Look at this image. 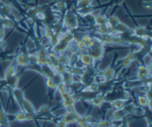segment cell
Segmentation results:
<instances>
[{"instance_id": "681fc988", "label": "cell", "mask_w": 152, "mask_h": 127, "mask_svg": "<svg viewBox=\"0 0 152 127\" xmlns=\"http://www.w3.org/2000/svg\"><path fill=\"white\" fill-rule=\"evenodd\" d=\"M4 38V26H0V40H3Z\"/></svg>"}, {"instance_id": "816d5d0a", "label": "cell", "mask_w": 152, "mask_h": 127, "mask_svg": "<svg viewBox=\"0 0 152 127\" xmlns=\"http://www.w3.org/2000/svg\"><path fill=\"white\" fill-rule=\"evenodd\" d=\"M56 5H57L58 8H63V7H64V3H62V2H58Z\"/></svg>"}, {"instance_id": "83f0119b", "label": "cell", "mask_w": 152, "mask_h": 127, "mask_svg": "<svg viewBox=\"0 0 152 127\" xmlns=\"http://www.w3.org/2000/svg\"><path fill=\"white\" fill-rule=\"evenodd\" d=\"M113 125V121L111 119H104V120H100L97 123L94 124V127H109Z\"/></svg>"}, {"instance_id": "ac0fdd59", "label": "cell", "mask_w": 152, "mask_h": 127, "mask_svg": "<svg viewBox=\"0 0 152 127\" xmlns=\"http://www.w3.org/2000/svg\"><path fill=\"white\" fill-rule=\"evenodd\" d=\"M21 110L24 111V112H28V113L38 115V114H37V111H36L35 107H34V105L31 104V102L28 101V100L24 99V101H23V108H21Z\"/></svg>"}, {"instance_id": "3957f363", "label": "cell", "mask_w": 152, "mask_h": 127, "mask_svg": "<svg viewBox=\"0 0 152 127\" xmlns=\"http://www.w3.org/2000/svg\"><path fill=\"white\" fill-rule=\"evenodd\" d=\"M70 45H71V44L67 43L66 41H64L63 39L60 38V39H59V41H58V43L53 47L52 52L56 53V54H58V55L63 54V53H64L65 51L67 50L68 48H69Z\"/></svg>"}, {"instance_id": "f35d334b", "label": "cell", "mask_w": 152, "mask_h": 127, "mask_svg": "<svg viewBox=\"0 0 152 127\" xmlns=\"http://www.w3.org/2000/svg\"><path fill=\"white\" fill-rule=\"evenodd\" d=\"M56 91H58L60 92V95H62V94H64L65 92H67V87H66V84H64L63 82H60V84H57Z\"/></svg>"}, {"instance_id": "44dd1931", "label": "cell", "mask_w": 152, "mask_h": 127, "mask_svg": "<svg viewBox=\"0 0 152 127\" xmlns=\"http://www.w3.org/2000/svg\"><path fill=\"white\" fill-rule=\"evenodd\" d=\"M123 110L125 112H126V114L128 115V114H130V115H135V114L138 112V109H137V107L135 106L134 104H130V105H125Z\"/></svg>"}, {"instance_id": "ee69618b", "label": "cell", "mask_w": 152, "mask_h": 127, "mask_svg": "<svg viewBox=\"0 0 152 127\" xmlns=\"http://www.w3.org/2000/svg\"><path fill=\"white\" fill-rule=\"evenodd\" d=\"M35 114L28 113V112H24V117H26V121H34L36 119Z\"/></svg>"}, {"instance_id": "bcb514c9", "label": "cell", "mask_w": 152, "mask_h": 127, "mask_svg": "<svg viewBox=\"0 0 152 127\" xmlns=\"http://www.w3.org/2000/svg\"><path fill=\"white\" fill-rule=\"evenodd\" d=\"M71 97V92H65L64 94H62L61 95V99H62V101H65V100H67L68 98H70Z\"/></svg>"}, {"instance_id": "484cf974", "label": "cell", "mask_w": 152, "mask_h": 127, "mask_svg": "<svg viewBox=\"0 0 152 127\" xmlns=\"http://www.w3.org/2000/svg\"><path fill=\"white\" fill-rule=\"evenodd\" d=\"M75 46H76V47H77V49H78V52H80V53H85V52H86L87 47H86L85 43L83 42L82 40H76Z\"/></svg>"}, {"instance_id": "f546056e", "label": "cell", "mask_w": 152, "mask_h": 127, "mask_svg": "<svg viewBox=\"0 0 152 127\" xmlns=\"http://www.w3.org/2000/svg\"><path fill=\"white\" fill-rule=\"evenodd\" d=\"M76 101H77V100L75 99V97L73 96V95H71L70 98H68V99L65 100V101H62V107L65 108V107L70 106V105H75Z\"/></svg>"}, {"instance_id": "f1b7e54d", "label": "cell", "mask_w": 152, "mask_h": 127, "mask_svg": "<svg viewBox=\"0 0 152 127\" xmlns=\"http://www.w3.org/2000/svg\"><path fill=\"white\" fill-rule=\"evenodd\" d=\"M58 59H59V63L62 65H64V66H68V65L70 64V60L69 58L66 56L64 53L63 54H60L58 56Z\"/></svg>"}, {"instance_id": "f5cc1de1", "label": "cell", "mask_w": 152, "mask_h": 127, "mask_svg": "<svg viewBox=\"0 0 152 127\" xmlns=\"http://www.w3.org/2000/svg\"><path fill=\"white\" fill-rule=\"evenodd\" d=\"M4 46H5V43H4L3 40H0V49H3Z\"/></svg>"}, {"instance_id": "d4e9b609", "label": "cell", "mask_w": 152, "mask_h": 127, "mask_svg": "<svg viewBox=\"0 0 152 127\" xmlns=\"http://www.w3.org/2000/svg\"><path fill=\"white\" fill-rule=\"evenodd\" d=\"M94 23L96 26H99V24H104V23H107V18L105 15H102V14H97V15L94 16Z\"/></svg>"}, {"instance_id": "ab89813d", "label": "cell", "mask_w": 152, "mask_h": 127, "mask_svg": "<svg viewBox=\"0 0 152 127\" xmlns=\"http://www.w3.org/2000/svg\"><path fill=\"white\" fill-rule=\"evenodd\" d=\"M39 113H41V115H49V114H51L50 108L48 106H46V105H44L39 110Z\"/></svg>"}, {"instance_id": "2e32d148", "label": "cell", "mask_w": 152, "mask_h": 127, "mask_svg": "<svg viewBox=\"0 0 152 127\" xmlns=\"http://www.w3.org/2000/svg\"><path fill=\"white\" fill-rule=\"evenodd\" d=\"M133 35L138 38H146L147 36L149 37V32L143 26H136L133 31Z\"/></svg>"}, {"instance_id": "4fadbf2b", "label": "cell", "mask_w": 152, "mask_h": 127, "mask_svg": "<svg viewBox=\"0 0 152 127\" xmlns=\"http://www.w3.org/2000/svg\"><path fill=\"white\" fill-rule=\"evenodd\" d=\"M97 95V92H92V91H87V90H83L81 92L78 94L79 99H83L85 101H91Z\"/></svg>"}, {"instance_id": "f907efd6", "label": "cell", "mask_w": 152, "mask_h": 127, "mask_svg": "<svg viewBox=\"0 0 152 127\" xmlns=\"http://www.w3.org/2000/svg\"><path fill=\"white\" fill-rule=\"evenodd\" d=\"M123 120H124V119H123ZM119 127H129V125H128V121H127V120H124V121H123V123H122Z\"/></svg>"}, {"instance_id": "9c48e42d", "label": "cell", "mask_w": 152, "mask_h": 127, "mask_svg": "<svg viewBox=\"0 0 152 127\" xmlns=\"http://www.w3.org/2000/svg\"><path fill=\"white\" fill-rule=\"evenodd\" d=\"M0 127H9V121L7 118V114L4 110L2 103L0 101Z\"/></svg>"}, {"instance_id": "277c9868", "label": "cell", "mask_w": 152, "mask_h": 127, "mask_svg": "<svg viewBox=\"0 0 152 127\" xmlns=\"http://www.w3.org/2000/svg\"><path fill=\"white\" fill-rule=\"evenodd\" d=\"M64 23L69 29H76L78 26L77 18H76V16L71 11L66 13L65 18H64Z\"/></svg>"}, {"instance_id": "836d02e7", "label": "cell", "mask_w": 152, "mask_h": 127, "mask_svg": "<svg viewBox=\"0 0 152 127\" xmlns=\"http://www.w3.org/2000/svg\"><path fill=\"white\" fill-rule=\"evenodd\" d=\"M46 84H47V87L51 90L57 89V84H56V81L52 79V77H50V79H46Z\"/></svg>"}, {"instance_id": "52a82bcc", "label": "cell", "mask_w": 152, "mask_h": 127, "mask_svg": "<svg viewBox=\"0 0 152 127\" xmlns=\"http://www.w3.org/2000/svg\"><path fill=\"white\" fill-rule=\"evenodd\" d=\"M41 67V73L43 76H45L46 79H50V77H53L54 74H55V69L52 65H43Z\"/></svg>"}, {"instance_id": "6da1fadb", "label": "cell", "mask_w": 152, "mask_h": 127, "mask_svg": "<svg viewBox=\"0 0 152 127\" xmlns=\"http://www.w3.org/2000/svg\"><path fill=\"white\" fill-rule=\"evenodd\" d=\"M150 68L144 65H139L136 72V79L141 82H144L147 79H150ZM146 82V81H145Z\"/></svg>"}, {"instance_id": "b9f144b4", "label": "cell", "mask_w": 152, "mask_h": 127, "mask_svg": "<svg viewBox=\"0 0 152 127\" xmlns=\"http://www.w3.org/2000/svg\"><path fill=\"white\" fill-rule=\"evenodd\" d=\"M81 87H82V84L80 81H73L72 84H70V87L73 91H78V90H80Z\"/></svg>"}, {"instance_id": "ba28073f", "label": "cell", "mask_w": 152, "mask_h": 127, "mask_svg": "<svg viewBox=\"0 0 152 127\" xmlns=\"http://www.w3.org/2000/svg\"><path fill=\"white\" fill-rule=\"evenodd\" d=\"M79 61L82 63L84 66H90V65H94L95 61L92 59V57L89 54L85 53H80L79 54Z\"/></svg>"}, {"instance_id": "8992f818", "label": "cell", "mask_w": 152, "mask_h": 127, "mask_svg": "<svg viewBox=\"0 0 152 127\" xmlns=\"http://www.w3.org/2000/svg\"><path fill=\"white\" fill-rule=\"evenodd\" d=\"M12 94H13L14 99L16 100V102H18V104L19 105V107H20V109H21V108H23V101H24L23 90L15 87V89L12 90Z\"/></svg>"}, {"instance_id": "60d3db41", "label": "cell", "mask_w": 152, "mask_h": 127, "mask_svg": "<svg viewBox=\"0 0 152 127\" xmlns=\"http://www.w3.org/2000/svg\"><path fill=\"white\" fill-rule=\"evenodd\" d=\"M54 69H55V72L57 73V74H62L63 72L66 71V66H64V65H62V64H59L56 67H54Z\"/></svg>"}, {"instance_id": "4316f807", "label": "cell", "mask_w": 152, "mask_h": 127, "mask_svg": "<svg viewBox=\"0 0 152 127\" xmlns=\"http://www.w3.org/2000/svg\"><path fill=\"white\" fill-rule=\"evenodd\" d=\"M137 101H138V105L141 107V108H146V107L148 106V104H149V101L147 100V98L144 96V95L138 96V99H137Z\"/></svg>"}, {"instance_id": "7bdbcfd3", "label": "cell", "mask_w": 152, "mask_h": 127, "mask_svg": "<svg viewBox=\"0 0 152 127\" xmlns=\"http://www.w3.org/2000/svg\"><path fill=\"white\" fill-rule=\"evenodd\" d=\"M55 35L54 34V31H53V29H51V28H47L45 30V38H47L48 40H50L52 37Z\"/></svg>"}, {"instance_id": "c3c4849f", "label": "cell", "mask_w": 152, "mask_h": 127, "mask_svg": "<svg viewBox=\"0 0 152 127\" xmlns=\"http://www.w3.org/2000/svg\"><path fill=\"white\" fill-rule=\"evenodd\" d=\"M67 125H68V124L66 123V122H64V121H63L62 119H61V120L58 122V124H57V127H67Z\"/></svg>"}, {"instance_id": "cb8c5ba5", "label": "cell", "mask_w": 152, "mask_h": 127, "mask_svg": "<svg viewBox=\"0 0 152 127\" xmlns=\"http://www.w3.org/2000/svg\"><path fill=\"white\" fill-rule=\"evenodd\" d=\"M112 103V108H114L115 110H119V109H123L124 106L126 105V101L121 99L115 100V101L111 102Z\"/></svg>"}, {"instance_id": "74e56055", "label": "cell", "mask_w": 152, "mask_h": 127, "mask_svg": "<svg viewBox=\"0 0 152 127\" xmlns=\"http://www.w3.org/2000/svg\"><path fill=\"white\" fill-rule=\"evenodd\" d=\"M1 23L3 24V26H5V28H14V26H15V23H14L13 21L7 18H3L1 21Z\"/></svg>"}, {"instance_id": "9a60e30c", "label": "cell", "mask_w": 152, "mask_h": 127, "mask_svg": "<svg viewBox=\"0 0 152 127\" xmlns=\"http://www.w3.org/2000/svg\"><path fill=\"white\" fill-rule=\"evenodd\" d=\"M115 74H116V70H115L114 67H107V69H104L102 73L104 79L105 80H107V81H111L115 77Z\"/></svg>"}, {"instance_id": "8fae6325", "label": "cell", "mask_w": 152, "mask_h": 127, "mask_svg": "<svg viewBox=\"0 0 152 127\" xmlns=\"http://www.w3.org/2000/svg\"><path fill=\"white\" fill-rule=\"evenodd\" d=\"M90 104L92 105L94 107H95V108H99V107L102 106V104L105 102L104 100V94H97L96 96H95L94 99L91 100V101H89Z\"/></svg>"}, {"instance_id": "d6a6232c", "label": "cell", "mask_w": 152, "mask_h": 127, "mask_svg": "<svg viewBox=\"0 0 152 127\" xmlns=\"http://www.w3.org/2000/svg\"><path fill=\"white\" fill-rule=\"evenodd\" d=\"M94 7L91 6H87V7H83V8H79V13L81 14V15L85 16L87 15V14H90L92 11H94Z\"/></svg>"}, {"instance_id": "e575fe53", "label": "cell", "mask_w": 152, "mask_h": 127, "mask_svg": "<svg viewBox=\"0 0 152 127\" xmlns=\"http://www.w3.org/2000/svg\"><path fill=\"white\" fill-rule=\"evenodd\" d=\"M92 0H78L77 2V7L78 8H83V7L90 6Z\"/></svg>"}, {"instance_id": "7402d4cb", "label": "cell", "mask_w": 152, "mask_h": 127, "mask_svg": "<svg viewBox=\"0 0 152 127\" xmlns=\"http://www.w3.org/2000/svg\"><path fill=\"white\" fill-rule=\"evenodd\" d=\"M100 42L104 45H107V44H114V36L110 35V34H104L100 37Z\"/></svg>"}, {"instance_id": "8d00e7d4", "label": "cell", "mask_w": 152, "mask_h": 127, "mask_svg": "<svg viewBox=\"0 0 152 127\" xmlns=\"http://www.w3.org/2000/svg\"><path fill=\"white\" fill-rule=\"evenodd\" d=\"M119 23H120L119 18H117V16H115V15L111 16V18L107 19V24L111 26H116Z\"/></svg>"}, {"instance_id": "d6986e66", "label": "cell", "mask_w": 152, "mask_h": 127, "mask_svg": "<svg viewBox=\"0 0 152 127\" xmlns=\"http://www.w3.org/2000/svg\"><path fill=\"white\" fill-rule=\"evenodd\" d=\"M76 123L78 124V127H92L91 121L88 116H81V118L78 119Z\"/></svg>"}, {"instance_id": "d590c367", "label": "cell", "mask_w": 152, "mask_h": 127, "mask_svg": "<svg viewBox=\"0 0 152 127\" xmlns=\"http://www.w3.org/2000/svg\"><path fill=\"white\" fill-rule=\"evenodd\" d=\"M14 120L18 121V122H24L26 121V117H24V111H19L18 113L15 114L14 116Z\"/></svg>"}, {"instance_id": "4dcf8cb0", "label": "cell", "mask_w": 152, "mask_h": 127, "mask_svg": "<svg viewBox=\"0 0 152 127\" xmlns=\"http://www.w3.org/2000/svg\"><path fill=\"white\" fill-rule=\"evenodd\" d=\"M116 28H117L118 34H122V33H126V32H130L129 26H127L125 23H122L121 21H120V23L117 24Z\"/></svg>"}, {"instance_id": "ffe728a7", "label": "cell", "mask_w": 152, "mask_h": 127, "mask_svg": "<svg viewBox=\"0 0 152 127\" xmlns=\"http://www.w3.org/2000/svg\"><path fill=\"white\" fill-rule=\"evenodd\" d=\"M61 77H62V82L64 84H70L73 82V75L71 74L68 70L63 72L62 74H61Z\"/></svg>"}, {"instance_id": "1f68e13d", "label": "cell", "mask_w": 152, "mask_h": 127, "mask_svg": "<svg viewBox=\"0 0 152 127\" xmlns=\"http://www.w3.org/2000/svg\"><path fill=\"white\" fill-rule=\"evenodd\" d=\"M107 31H109V24L107 23L99 24V26H97V28H96V32L99 34V35L107 34Z\"/></svg>"}, {"instance_id": "5b68a950", "label": "cell", "mask_w": 152, "mask_h": 127, "mask_svg": "<svg viewBox=\"0 0 152 127\" xmlns=\"http://www.w3.org/2000/svg\"><path fill=\"white\" fill-rule=\"evenodd\" d=\"M137 59H138V53H130L128 56H126V57L121 60V63H120L121 68H128L131 65V63Z\"/></svg>"}, {"instance_id": "7a4b0ae2", "label": "cell", "mask_w": 152, "mask_h": 127, "mask_svg": "<svg viewBox=\"0 0 152 127\" xmlns=\"http://www.w3.org/2000/svg\"><path fill=\"white\" fill-rule=\"evenodd\" d=\"M86 53L89 54L92 57L94 61L99 60L104 57V46H94L91 48H88L86 50Z\"/></svg>"}, {"instance_id": "603a6c76", "label": "cell", "mask_w": 152, "mask_h": 127, "mask_svg": "<svg viewBox=\"0 0 152 127\" xmlns=\"http://www.w3.org/2000/svg\"><path fill=\"white\" fill-rule=\"evenodd\" d=\"M62 120L64 122H66L67 124H74V123H76L75 117H74V112H73V113H68V112H66L65 115L62 117Z\"/></svg>"}, {"instance_id": "7c38bea8", "label": "cell", "mask_w": 152, "mask_h": 127, "mask_svg": "<svg viewBox=\"0 0 152 127\" xmlns=\"http://www.w3.org/2000/svg\"><path fill=\"white\" fill-rule=\"evenodd\" d=\"M14 61H15L16 65H18V66L26 67V66H28V65H29L28 56L26 55V54H19V55H18Z\"/></svg>"}, {"instance_id": "f6af8a7d", "label": "cell", "mask_w": 152, "mask_h": 127, "mask_svg": "<svg viewBox=\"0 0 152 127\" xmlns=\"http://www.w3.org/2000/svg\"><path fill=\"white\" fill-rule=\"evenodd\" d=\"M65 110L66 112H68V113H73V112H75V105H70V106H67L65 107Z\"/></svg>"}, {"instance_id": "30bf717a", "label": "cell", "mask_w": 152, "mask_h": 127, "mask_svg": "<svg viewBox=\"0 0 152 127\" xmlns=\"http://www.w3.org/2000/svg\"><path fill=\"white\" fill-rule=\"evenodd\" d=\"M126 116H127V114H126V112H125L123 109L115 110V111H113V113H112L111 120H112L113 122L121 121V120H123V119H124Z\"/></svg>"}, {"instance_id": "db71d44e", "label": "cell", "mask_w": 152, "mask_h": 127, "mask_svg": "<svg viewBox=\"0 0 152 127\" xmlns=\"http://www.w3.org/2000/svg\"><path fill=\"white\" fill-rule=\"evenodd\" d=\"M109 127H115L114 125H112V126H109Z\"/></svg>"}, {"instance_id": "e0dca14e", "label": "cell", "mask_w": 152, "mask_h": 127, "mask_svg": "<svg viewBox=\"0 0 152 127\" xmlns=\"http://www.w3.org/2000/svg\"><path fill=\"white\" fill-rule=\"evenodd\" d=\"M19 79H20V74H16V73H15L13 76H11L10 79L5 80V81H6L7 85H8L11 90H13V89H15V87H18Z\"/></svg>"}, {"instance_id": "7dc6e473", "label": "cell", "mask_w": 152, "mask_h": 127, "mask_svg": "<svg viewBox=\"0 0 152 127\" xmlns=\"http://www.w3.org/2000/svg\"><path fill=\"white\" fill-rule=\"evenodd\" d=\"M28 61H29V64H31V63L36 64V55H29L28 56Z\"/></svg>"}, {"instance_id": "5bb4252c", "label": "cell", "mask_w": 152, "mask_h": 127, "mask_svg": "<svg viewBox=\"0 0 152 127\" xmlns=\"http://www.w3.org/2000/svg\"><path fill=\"white\" fill-rule=\"evenodd\" d=\"M16 72V63L15 61H12V63L7 67V69L5 70V73H4V80L9 79L11 76H13Z\"/></svg>"}]
</instances>
